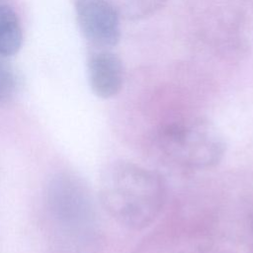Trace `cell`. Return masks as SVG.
Listing matches in <instances>:
<instances>
[{"label":"cell","mask_w":253,"mask_h":253,"mask_svg":"<svg viewBox=\"0 0 253 253\" xmlns=\"http://www.w3.org/2000/svg\"><path fill=\"white\" fill-rule=\"evenodd\" d=\"M87 73L90 88L99 98H112L123 88L125 79L123 61L109 49H100L89 56Z\"/></svg>","instance_id":"277c9868"},{"label":"cell","mask_w":253,"mask_h":253,"mask_svg":"<svg viewBox=\"0 0 253 253\" xmlns=\"http://www.w3.org/2000/svg\"><path fill=\"white\" fill-rule=\"evenodd\" d=\"M159 175L129 161H116L104 171L100 197L108 213L121 225L140 230L159 215L165 202Z\"/></svg>","instance_id":"6da1fadb"},{"label":"cell","mask_w":253,"mask_h":253,"mask_svg":"<svg viewBox=\"0 0 253 253\" xmlns=\"http://www.w3.org/2000/svg\"><path fill=\"white\" fill-rule=\"evenodd\" d=\"M2 4H4V3L2 2V0H0V5H2Z\"/></svg>","instance_id":"52a82bcc"},{"label":"cell","mask_w":253,"mask_h":253,"mask_svg":"<svg viewBox=\"0 0 253 253\" xmlns=\"http://www.w3.org/2000/svg\"><path fill=\"white\" fill-rule=\"evenodd\" d=\"M0 55V105L11 101L18 89V79L10 64Z\"/></svg>","instance_id":"8992f818"},{"label":"cell","mask_w":253,"mask_h":253,"mask_svg":"<svg viewBox=\"0 0 253 253\" xmlns=\"http://www.w3.org/2000/svg\"><path fill=\"white\" fill-rule=\"evenodd\" d=\"M76 17L85 39L100 49H110L121 39L119 13L108 0H77Z\"/></svg>","instance_id":"3957f363"},{"label":"cell","mask_w":253,"mask_h":253,"mask_svg":"<svg viewBox=\"0 0 253 253\" xmlns=\"http://www.w3.org/2000/svg\"><path fill=\"white\" fill-rule=\"evenodd\" d=\"M23 42V33L16 13L6 4L0 5V55L16 54Z\"/></svg>","instance_id":"5b68a950"},{"label":"cell","mask_w":253,"mask_h":253,"mask_svg":"<svg viewBox=\"0 0 253 253\" xmlns=\"http://www.w3.org/2000/svg\"><path fill=\"white\" fill-rule=\"evenodd\" d=\"M161 150L178 164L191 169H208L223 157L225 143L215 126L204 120L166 126L159 134Z\"/></svg>","instance_id":"7a4b0ae2"}]
</instances>
